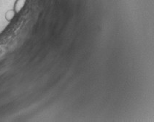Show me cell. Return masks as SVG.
Listing matches in <instances>:
<instances>
[{
  "label": "cell",
  "mask_w": 154,
  "mask_h": 122,
  "mask_svg": "<svg viewBox=\"0 0 154 122\" xmlns=\"http://www.w3.org/2000/svg\"><path fill=\"white\" fill-rule=\"evenodd\" d=\"M26 1V0H15L14 7H13V10H15L16 14L20 13V10L23 9V7L25 5Z\"/></svg>",
  "instance_id": "6da1fadb"
},
{
  "label": "cell",
  "mask_w": 154,
  "mask_h": 122,
  "mask_svg": "<svg viewBox=\"0 0 154 122\" xmlns=\"http://www.w3.org/2000/svg\"><path fill=\"white\" fill-rule=\"evenodd\" d=\"M15 15H16V13H15V10L13 9L8 10V11L5 13V20H6L8 22H10L13 19V18H14Z\"/></svg>",
  "instance_id": "7a4b0ae2"
}]
</instances>
